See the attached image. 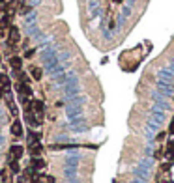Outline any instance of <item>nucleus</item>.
<instances>
[{
    "label": "nucleus",
    "mask_w": 174,
    "mask_h": 183,
    "mask_svg": "<svg viewBox=\"0 0 174 183\" xmlns=\"http://www.w3.org/2000/svg\"><path fill=\"white\" fill-rule=\"evenodd\" d=\"M10 65H11V69L15 71V73H21L22 69H21V67H22V60L19 58V56H13L11 60H10Z\"/></svg>",
    "instance_id": "nucleus-2"
},
{
    "label": "nucleus",
    "mask_w": 174,
    "mask_h": 183,
    "mask_svg": "<svg viewBox=\"0 0 174 183\" xmlns=\"http://www.w3.org/2000/svg\"><path fill=\"white\" fill-rule=\"evenodd\" d=\"M2 97H4V90H2V88H0V99H2Z\"/></svg>",
    "instance_id": "nucleus-12"
},
{
    "label": "nucleus",
    "mask_w": 174,
    "mask_h": 183,
    "mask_svg": "<svg viewBox=\"0 0 174 183\" xmlns=\"http://www.w3.org/2000/svg\"><path fill=\"white\" fill-rule=\"evenodd\" d=\"M30 166L36 170V168H43L45 166V161H43V159H38V157H34L32 159V163H30Z\"/></svg>",
    "instance_id": "nucleus-6"
},
{
    "label": "nucleus",
    "mask_w": 174,
    "mask_h": 183,
    "mask_svg": "<svg viewBox=\"0 0 174 183\" xmlns=\"http://www.w3.org/2000/svg\"><path fill=\"white\" fill-rule=\"evenodd\" d=\"M163 138H165V133H159V134H157V140L163 142Z\"/></svg>",
    "instance_id": "nucleus-11"
},
{
    "label": "nucleus",
    "mask_w": 174,
    "mask_h": 183,
    "mask_svg": "<svg viewBox=\"0 0 174 183\" xmlns=\"http://www.w3.org/2000/svg\"><path fill=\"white\" fill-rule=\"evenodd\" d=\"M168 133H170V134H172V136H174V120H172V122H170V127H168Z\"/></svg>",
    "instance_id": "nucleus-10"
},
{
    "label": "nucleus",
    "mask_w": 174,
    "mask_h": 183,
    "mask_svg": "<svg viewBox=\"0 0 174 183\" xmlns=\"http://www.w3.org/2000/svg\"><path fill=\"white\" fill-rule=\"evenodd\" d=\"M116 2H122V0H116Z\"/></svg>",
    "instance_id": "nucleus-14"
},
{
    "label": "nucleus",
    "mask_w": 174,
    "mask_h": 183,
    "mask_svg": "<svg viewBox=\"0 0 174 183\" xmlns=\"http://www.w3.org/2000/svg\"><path fill=\"white\" fill-rule=\"evenodd\" d=\"M34 53H36L34 49H28L26 53H24V58H32V56H34Z\"/></svg>",
    "instance_id": "nucleus-9"
},
{
    "label": "nucleus",
    "mask_w": 174,
    "mask_h": 183,
    "mask_svg": "<svg viewBox=\"0 0 174 183\" xmlns=\"http://www.w3.org/2000/svg\"><path fill=\"white\" fill-rule=\"evenodd\" d=\"M32 79L34 80H39L41 79V69H39V67H32Z\"/></svg>",
    "instance_id": "nucleus-7"
},
{
    "label": "nucleus",
    "mask_w": 174,
    "mask_h": 183,
    "mask_svg": "<svg viewBox=\"0 0 174 183\" xmlns=\"http://www.w3.org/2000/svg\"><path fill=\"white\" fill-rule=\"evenodd\" d=\"M21 41V34H19V28L17 26H10V32H8V43L11 45H17Z\"/></svg>",
    "instance_id": "nucleus-1"
},
{
    "label": "nucleus",
    "mask_w": 174,
    "mask_h": 183,
    "mask_svg": "<svg viewBox=\"0 0 174 183\" xmlns=\"http://www.w3.org/2000/svg\"><path fill=\"white\" fill-rule=\"evenodd\" d=\"M0 88H2L4 91H8V90L11 88V80H10V77L4 75V73H0Z\"/></svg>",
    "instance_id": "nucleus-3"
},
{
    "label": "nucleus",
    "mask_w": 174,
    "mask_h": 183,
    "mask_svg": "<svg viewBox=\"0 0 174 183\" xmlns=\"http://www.w3.org/2000/svg\"><path fill=\"white\" fill-rule=\"evenodd\" d=\"M163 153H165V148H159L156 151V159H163Z\"/></svg>",
    "instance_id": "nucleus-8"
},
{
    "label": "nucleus",
    "mask_w": 174,
    "mask_h": 183,
    "mask_svg": "<svg viewBox=\"0 0 174 183\" xmlns=\"http://www.w3.org/2000/svg\"><path fill=\"white\" fill-rule=\"evenodd\" d=\"M11 133L15 134V136H21L22 134V125H21V122H13V125H11Z\"/></svg>",
    "instance_id": "nucleus-5"
},
{
    "label": "nucleus",
    "mask_w": 174,
    "mask_h": 183,
    "mask_svg": "<svg viewBox=\"0 0 174 183\" xmlns=\"http://www.w3.org/2000/svg\"><path fill=\"white\" fill-rule=\"evenodd\" d=\"M22 153H24L22 146H11V157H15V161H19L22 157Z\"/></svg>",
    "instance_id": "nucleus-4"
},
{
    "label": "nucleus",
    "mask_w": 174,
    "mask_h": 183,
    "mask_svg": "<svg viewBox=\"0 0 174 183\" xmlns=\"http://www.w3.org/2000/svg\"><path fill=\"white\" fill-rule=\"evenodd\" d=\"M0 15H2V6H0Z\"/></svg>",
    "instance_id": "nucleus-13"
}]
</instances>
